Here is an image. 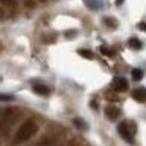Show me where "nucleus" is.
<instances>
[{
	"instance_id": "1",
	"label": "nucleus",
	"mask_w": 146,
	"mask_h": 146,
	"mask_svg": "<svg viewBox=\"0 0 146 146\" xmlns=\"http://www.w3.org/2000/svg\"><path fill=\"white\" fill-rule=\"evenodd\" d=\"M35 131H36V123H35V120H32V118L27 120L25 123H23L18 129L16 135L13 137V143H23V142H27L28 139H31V136L34 135Z\"/></svg>"
},
{
	"instance_id": "2",
	"label": "nucleus",
	"mask_w": 146,
	"mask_h": 146,
	"mask_svg": "<svg viewBox=\"0 0 146 146\" xmlns=\"http://www.w3.org/2000/svg\"><path fill=\"white\" fill-rule=\"evenodd\" d=\"M118 133H120L121 137H123L126 142H129V143L135 142V137H133V135L130 133V130L127 127V123H120L118 124Z\"/></svg>"
},
{
	"instance_id": "3",
	"label": "nucleus",
	"mask_w": 146,
	"mask_h": 146,
	"mask_svg": "<svg viewBox=\"0 0 146 146\" xmlns=\"http://www.w3.org/2000/svg\"><path fill=\"white\" fill-rule=\"evenodd\" d=\"M113 86H114V89L118 91V92H124V91H127V88H129V82H127L124 78H115L114 82H113Z\"/></svg>"
},
{
	"instance_id": "4",
	"label": "nucleus",
	"mask_w": 146,
	"mask_h": 146,
	"mask_svg": "<svg viewBox=\"0 0 146 146\" xmlns=\"http://www.w3.org/2000/svg\"><path fill=\"white\" fill-rule=\"evenodd\" d=\"M133 100H136L137 102H146V88H136L131 91Z\"/></svg>"
},
{
	"instance_id": "5",
	"label": "nucleus",
	"mask_w": 146,
	"mask_h": 146,
	"mask_svg": "<svg viewBox=\"0 0 146 146\" xmlns=\"http://www.w3.org/2000/svg\"><path fill=\"white\" fill-rule=\"evenodd\" d=\"M32 91L35 94H38V95H48V94L51 92L47 85H41V83H35L34 86H32Z\"/></svg>"
},
{
	"instance_id": "6",
	"label": "nucleus",
	"mask_w": 146,
	"mask_h": 146,
	"mask_svg": "<svg viewBox=\"0 0 146 146\" xmlns=\"http://www.w3.org/2000/svg\"><path fill=\"white\" fill-rule=\"evenodd\" d=\"M120 110L117 108V107H108L107 110H105V115L110 118V120H117L118 117H120Z\"/></svg>"
},
{
	"instance_id": "7",
	"label": "nucleus",
	"mask_w": 146,
	"mask_h": 146,
	"mask_svg": "<svg viewBox=\"0 0 146 146\" xmlns=\"http://www.w3.org/2000/svg\"><path fill=\"white\" fill-rule=\"evenodd\" d=\"M127 45L131 48V50H140V48H142V42L137 38H130L127 41Z\"/></svg>"
},
{
	"instance_id": "8",
	"label": "nucleus",
	"mask_w": 146,
	"mask_h": 146,
	"mask_svg": "<svg viewBox=\"0 0 146 146\" xmlns=\"http://www.w3.org/2000/svg\"><path fill=\"white\" fill-rule=\"evenodd\" d=\"M131 78H133V80H142L143 79V70L133 69L131 70Z\"/></svg>"
},
{
	"instance_id": "9",
	"label": "nucleus",
	"mask_w": 146,
	"mask_h": 146,
	"mask_svg": "<svg viewBox=\"0 0 146 146\" xmlns=\"http://www.w3.org/2000/svg\"><path fill=\"white\" fill-rule=\"evenodd\" d=\"M73 123H75V126L78 129H80V130H86L88 129V124L85 123V120H82V118H75V120H73Z\"/></svg>"
},
{
	"instance_id": "10",
	"label": "nucleus",
	"mask_w": 146,
	"mask_h": 146,
	"mask_svg": "<svg viewBox=\"0 0 146 146\" xmlns=\"http://www.w3.org/2000/svg\"><path fill=\"white\" fill-rule=\"evenodd\" d=\"M78 54H79L80 57H83V58H88V60L94 58V54H92L89 50H85V48H83V50H79V51H78Z\"/></svg>"
},
{
	"instance_id": "11",
	"label": "nucleus",
	"mask_w": 146,
	"mask_h": 146,
	"mask_svg": "<svg viewBox=\"0 0 146 146\" xmlns=\"http://www.w3.org/2000/svg\"><path fill=\"white\" fill-rule=\"evenodd\" d=\"M104 23H105V25H108V27H111V28H115V27L118 25V23H117L115 21H113L111 18H105V19H104Z\"/></svg>"
},
{
	"instance_id": "12",
	"label": "nucleus",
	"mask_w": 146,
	"mask_h": 146,
	"mask_svg": "<svg viewBox=\"0 0 146 146\" xmlns=\"http://www.w3.org/2000/svg\"><path fill=\"white\" fill-rule=\"evenodd\" d=\"M0 3H2L3 6H16L18 0H0Z\"/></svg>"
},
{
	"instance_id": "13",
	"label": "nucleus",
	"mask_w": 146,
	"mask_h": 146,
	"mask_svg": "<svg viewBox=\"0 0 146 146\" xmlns=\"http://www.w3.org/2000/svg\"><path fill=\"white\" fill-rule=\"evenodd\" d=\"M127 127H129V130H130L131 135L135 136V135H136V124L133 123V121H129V123H127Z\"/></svg>"
},
{
	"instance_id": "14",
	"label": "nucleus",
	"mask_w": 146,
	"mask_h": 146,
	"mask_svg": "<svg viewBox=\"0 0 146 146\" xmlns=\"http://www.w3.org/2000/svg\"><path fill=\"white\" fill-rule=\"evenodd\" d=\"M0 101H13V96L9 94H0Z\"/></svg>"
},
{
	"instance_id": "15",
	"label": "nucleus",
	"mask_w": 146,
	"mask_h": 146,
	"mask_svg": "<svg viewBox=\"0 0 146 146\" xmlns=\"http://www.w3.org/2000/svg\"><path fill=\"white\" fill-rule=\"evenodd\" d=\"M100 51L104 54V56H107V57H111L113 56V53L108 50V48H105V47H100Z\"/></svg>"
},
{
	"instance_id": "16",
	"label": "nucleus",
	"mask_w": 146,
	"mask_h": 146,
	"mask_svg": "<svg viewBox=\"0 0 146 146\" xmlns=\"http://www.w3.org/2000/svg\"><path fill=\"white\" fill-rule=\"evenodd\" d=\"M23 3H25L28 7H35V2H34V0H23Z\"/></svg>"
},
{
	"instance_id": "17",
	"label": "nucleus",
	"mask_w": 146,
	"mask_h": 146,
	"mask_svg": "<svg viewBox=\"0 0 146 146\" xmlns=\"http://www.w3.org/2000/svg\"><path fill=\"white\" fill-rule=\"evenodd\" d=\"M137 28H139V29H143V31L146 32V22H140V23H137Z\"/></svg>"
},
{
	"instance_id": "18",
	"label": "nucleus",
	"mask_w": 146,
	"mask_h": 146,
	"mask_svg": "<svg viewBox=\"0 0 146 146\" xmlns=\"http://www.w3.org/2000/svg\"><path fill=\"white\" fill-rule=\"evenodd\" d=\"M123 2H124V0H115V5L120 6V5H123Z\"/></svg>"
},
{
	"instance_id": "19",
	"label": "nucleus",
	"mask_w": 146,
	"mask_h": 146,
	"mask_svg": "<svg viewBox=\"0 0 146 146\" xmlns=\"http://www.w3.org/2000/svg\"><path fill=\"white\" fill-rule=\"evenodd\" d=\"M3 15V12H2V9H0V16H2Z\"/></svg>"
},
{
	"instance_id": "20",
	"label": "nucleus",
	"mask_w": 146,
	"mask_h": 146,
	"mask_svg": "<svg viewBox=\"0 0 146 146\" xmlns=\"http://www.w3.org/2000/svg\"><path fill=\"white\" fill-rule=\"evenodd\" d=\"M40 2H45V0H40Z\"/></svg>"
}]
</instances>
